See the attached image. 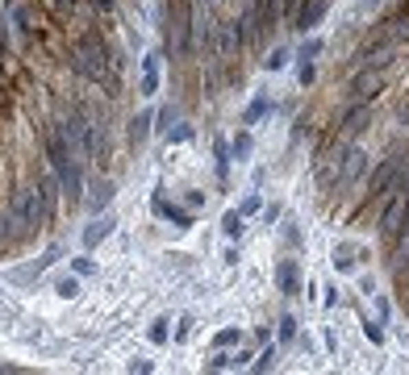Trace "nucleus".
<instances>
[{
  "label": "nucleus",
  "mask_w": 409,
  "mask_h": 375,
  "mask_svg": "<svg viewBox=\"0 0 409 375\" xmlns=\"http://www.w3.org/2000/svg\"><path fill=\"white\" fill-rule=\"evenodd\" d=\"M142 92L146 96L159 92V59L155 55H146V63H142Z\"/></svg>",
  "instance_id": "obj_11"
},
{
  "label": "nucleus",
  "mask_w": 409,
  "mask_h": 375,
  "mask_svg": "<svg viewBox=\"0 0 409 375\" xmlns=\"http://www.w3.org/2000/svg\"><path fill=\"white\" fill-rule=\"evenodd\" d=\"M318 55H322V42H318V38H314L309 46H305V50H301V59H305V63H314Z\"/></svg>",
  "instance_id": "obj_28"
},
{
  "label": "nucleus",
  "mask_w": 409,
  "mask_h": 375,
  "mask_svg": "<svg viewBox=\"0 0 409 375\" xmlns=\"http://www.w3.org/2000/svg\"><path fill=\"white\" fill-rule=\"evenodd\" d=\"M301 84H314V63H301Z\"/></svg>",
  "instance_id": "obj_33"
},
{
  "label": "nucleus",
  "mask_w": 409,
  "mask_h": 375,
  "mask_svg": "<svg viewBox=\"0 0 409 375\" xmlns=\"http://www.w3.org/2000/svg\"><path fill=\"white\" fill-rule=\"evenodd\" d=\"M272 363H276V346H268V350L259 354V363H255V371H272Z\"/></svg>",
  "instance_id": "obj_25"
},
{
  "label": "nucleus",
  "mask_w": 409,
  "mask_h": 375,
  "mask_svg": "<svg viewBox=\"0 0 409 375\" xmlns=\"http://www.w3.org/2000/svg\"><path fill=\"white\" fill-rule=\"evenodd\" d=\"M322 13H326V0H305L301 13H296V21H292V29H314V25L322 21Z\"/></svg>",
  "instance_id": "obj_9"
},
{
  "label": "nucleus",
  "mask_w": 409,
  "mask_h": 375,
  "mask_svg": "<svg viewBox=\"0 0 409 375\" xmlns=\"http://www.w3.org/2000/svg\"><path fill=\"white\" fill-rule=\"evenodd\" d=\"M222 230H226V238H238V234H242V208H230V213H226Z\"/></svg>",
  "instance_id": "obj_18"
},
{
  "label": "nucleus",
  "mask_w": 409,
  "mask_h": 375,
  "mask_svg": "<svg viewBox=\"0 0 409 375\" xmlns=\"http://www.w3.org/2000/svg\"><path fill=\"white\" fill-rule=\"evenodd\" d=\"M364 167H368V163H364V154H360V150H347V163H342V180H347V184H351V180H360V176H364Z\"/></svg>",
  "instance_id": "obj_13"
},
{
  "label": "nucleus",
  "mask_w": 409,
  "mask_h": 375,
  "mask_svg": "<svg viewBox=\"0 0 409 375\" xmlns=\"http://www.w3.org/2000/svg\"><path fill=\"white\" fill-rule=\"evenodd\" d=\"M276 334H280V346H284V342H292V338H296V321H292V317H280Z\"/></svg>",
  "instance_id": "obj_20"
},
{
  "label": "nucleus",
  "mask_w": 409,
  "mask_h": 375,
  "mask_svg": "<svg viewBox=\"0 0 409 375\" xmlns=\"http://www.w3.org/2000/svg\"><path fill=\"white\" fill-rule=\"evenodd\" d=\"M55 176H59V188H63V196L80 204V192H84V171H80V163H67V167H59Z\"/></svg>",
  "instance_id": "obj_8"
},
{
  "label": "nucleus",
  "mask_w": 409,
  "mask_h": 375,
  "mask_svg": "<svg viewBox=\"0 0 409 375\" xmlns=\"http://www.w3.org/2000/svg\"><path fill=\"white\" fill-rule=\"evenodd\" d=\"M334 271H347V276L355 271V246H338L334 250Z\"/></svg>",
  "instance_id": "obj_16"
},
{
  "label": "nucleus",
  "mask_w": 409,
  "mask_h": 375,
  "mask_svg": "<svg viewBox=\"0 0 409 375\" xmlns=\"http://www.w3.org/2000/svg\"><path fill=\"white\" fill-rule=\"evenodd\" d=\"M188 334H192V317H188V313H184V317H180V326H176V330H172V338H176V342H184V338H188Z\"/></svg>",
  "instance_id": "obj_23"
},
{
  "label": "nucleus",
  "mask_w": 409,
  "mask_h": 375,
  "mask_svg": "<svg viewBox=\"0 0 409 375\" xmlns=\"http://www.w3.org/2000/svg\"><path fill=\"white\" fill-rule=\"evenodd\" d=\"M9 221H17V234H34L38 230V213H34V188L13 192L9 200Z\"/></svg>",
  "instance_id": "obj_5"
},
{
  "label": "nucleus",
  "mask_w": 409,
  "mask_h": 375,
  "mask_svg": "<svg viewBox=\"0 0 409 375\" xmlns=\"http://www.w3.org/2000/svg\"><path fill=\"white\" fill-rule=\"evenodd\" d=\"M172 42H176L180 55L192 50V5L188 0H176L172 5Z\"/></svg>",
  "instance_id": "obj_6"
},
{
  "label": "nucleus",
  "mask_w": 409,
  "mask_h": 375,
  "mask_svg": "<svg viewBox=\"0 0 409 375\" xmlns=\"http://www.w3.org/2000/svg\"><path fill=\"white\" fill-rule=\"evenodd\" d=\"M96 9H113V0H96Z\"/></svg>",
  "instance_id": "obj_35"
},
{
  "label": "nucleus",
  "mask_w": 409,
  "mask_h": 375,
  "mask_svg": "<svg viewBox=\"0 0 409 375\" xmlns=\"http://www.w3.org/2000/svg\"><path fill=\"white\" fill-rule=\"evenodd\" d=\"M364 334H368L372 342H384V326H376V321H368V326H364Z\"/></svg>",
  "instance_id": "obj_29"
},
{
  "label": "nucleus",
  "mask_w": 409,
  "mask_h": 375,
  "mask_svg": "<svg viewBox=\"0 0 409 375\" xmlns=\"http://www.w3.org/2000/svg\"><path fill=\"white\" fill-rule=\"evenodd\" d=\"M238 208H242V217H250V213H259V208H264V200H259V196H246Z\"/></svg>",
  "instance_id": "obj_26"
},
{
  "label": "nucleus",
  "mask_w": 409,
  "mask_h": 375,
  "mask_svg": "<svg viewBox=\"0 0 409 375\" xmlns=\"http://www.w3.org/2000/svg\"><path fill=\"white\" fill-rule=\"evenodd\" d=\"M213 158H218V180L226 184V176H230V150H226V142H213Z\"/></svg>",
  "instance_id": "obj_17"
},
{
  "label": "nucleus",
  "mask_w": 409,
  "mask_h": 375,
  "mask_svg": "<svg viewBox=\"0 0 409 375\" xmlns=\"http://www.w3.org/2000/svg\"><path fill=\"white\" fill-rule=\"evenodd\" d=\"M280 292H284V296H296V292H301V271H296L292 258L280 263Z\"/></svg>",
  "instance_id": "obj_10"
},
{
  "label": "nucleus",
  "mask_w": 409,
  "mask_h": 375,
  "mask_svg": "<svg viewBox=\"0 0 409 375\" xmlns=\"http://www.w3.org/2000/svg\"><path fill=\"white\" fill-rule=\"evenodd\" d=\"M388 88V80H384V71L380 67H360L355 71V80H351V104H372L380 92Z\"/></svg>",
  "instance_id": "obj_4"
},
{
  "label": "nucleus",
  "mask_w": 409,
  "mask_h": 375,
  "mask_svg": "<svg viewBox=\"0 0 409 375\" xmlns=\"http://www.w3.org/2000/svg\"><path fill=\"white\" fill-rule=\"evenodd\" d=\"M155 213H159V217H167L172 226H180V230H188V226H192V213H184V208H172L167 200H155Z\"/></svg>",
  "instance_id": "obj_12"
},
{
  "label": "nucleus",
  "mask_w": 409,
  "mask_h": 375,
  "mask_svg": "<svg viewBox=\"0 0 409 375\" xmlns=\"http://www.w3.org/2000/svg\"><path fill=\"white\" fill-rule=\"evenodd\" d=\"M230 154H234V158H246V154H250V134H246V130L230 142Z\"/></svg>",
  "instance_id": "obj_19"
},
{
  "label": "nucleus",
  "mask_w": 409,
  "mask_h": 375,
  "mask_svg": "<svg viewBox=\"0 0 409 375\" xmlns=\"http://www.w3.org/2000/svg\"><path fill=\"white\" fill-rule=\"evenodd\" d=\"M234 363V354H213L209 359V371H222V367H230Z\"/></svg>",
  "instance_id": "obj_30"
},
{
  "label": "nucleus",
  "mask_w": 409,
  "mask_h": 375,
  "mask_svg": "<svg viewBox=\"0 0 409 375\" xmlns=\"http://www.w3.org/2000/svg\"><path fill=\"white\" fill-rule=\"evenodd\" d=\"M109 230H113V221H105V217H100V221H92V226H88V234H84V246L92 250V246H96L100 238H105V234H109Z\"/></svg>",
  "instance_id": "obj_15"
},
{
  "label": "nucleus",
  "mask_w": 409,
  "mask_h": 375,
  "mask_svg": "<svg viewBox=\"0 0 409 375\" xmlns=\"http://www.w3.org/2000/svg\"><path fill=\"white\" fill-rule=\"evenodd\" d=\"M71 271H75V276H92L96 263H92V258H71Z\"/></svg>",
  "instance_id": "obj_24"
},
{
  "label": "nucleus",
  "mask_w": 409,
  "mask_h": 375,
  "mask_svg": "<svg viewBox=\"0 0 409 375\" xmlns=\"http://www.w3.org/2000/svg\"><path fill=\"white\" fill-rule=\"evenodd\" d=\"M268 113H272V100H268V96H255V100H250V109H246V125H255V121L268 117Z\"/></svg>",
  "instance_id": "obj_14"
},
{
  "label": "nucleus",
  "mask_w": 409,
  "mask_h": 375,
  "mask_svg": "<svg viewBox=\"0 0 409 375\" xmlns=\"http://www.w3.org/2000/svg\"><path fill=\"white\" fill-rule=\"evenodd\" d=\"M405 5H409V0H405Z\"/></svg>",
  "instance_id": "obj_36"
},
{
  "label": "nucleus",
  "mask_w": 409,
  "mask_h": 375,
  "mask_svg": "<svg viewBox=\"0 0 409 375\" xmlns=\"http://www.w3.org/2000/svg\"><path fill=\"white\" fill-rule=\"evenodd\" d=\"M59 292H63V296H75V292H80V284H75V280H63V284H59Z\"/></svg>",
  "instance_id": "obj_32"
},
{
  "label": "nucleus",
  "mask_w": 409,
  "mask_h": 375,
  "mask_svg": "<svg viewBox=\"0 0 409 375\" xmlns=\"http://www.w3.org/2000/svg\"><path fill=\"white\" fill-rule=\"evenodd\" d=\"M167 138H172V142H192V125H184V121H180V125H176Z\"/></svg>",
  "instance_id": "obj_27"
},
{
  "label": "nucleus",
  "mask_w": 409,
  "mask_h": 375,
  "mask_svg": "<svg viewBox=\"0 0 409 375\" xmlns=\"http://www.w3.org/2000/svg\"><path fill=\"white\" fill-rule=\"evenodd\" d=\"M55 5H59V13H71V9H75V0H55Z\"/></svg>",
  "instance_id": "obj_34"
},
{
  "label": "nucleus",
  "mask_w": 409,
  "mask_h": 375,
  "mask_svg": "<svg viewBox=\"0 0 409 375\" xmlns=\"http://www.w3.org/2000/svg\"><path fill=\"white\" fill-rule=\"evenodd\" d=\"M167 326H172V321H167V317H159L155 326H150V342H167V338H172V330H167Z\"/></svg>",
  "instance_id": "obj_21"
},
{
  "label": "nucleus",
  "mask_w": 409,
  "mask_h": 375,
  "mask_svg": "<svg viewBox=\"0 0 409 375\" xmlns=\"http://www.w3.org/2000/svg\"><path fill=\"white\" fill-rule=\"evenodd\" d=\"M401 171H405V158H384V163L368 176V200H388L401 184Z\"/></svg>",
  "instance_id": "obj_3"
},
{
  "label": "nucleus",
  "mask_w": 409,
  "mask_h": 375,
  "mask_svg": "<svg viewBox=\"0 0 409 375\" xmlns=\"http://www.w3.org/2000/svg\"><path fill=\"white\" fill-rule=\"evenodd\" d=\"M234 342H238V330H222L218 334V346H234Z\"/></svg>",
  "instance_id": "obj_31"
},
{
  "label": "nucleus",
  "mask_w": 409,
  "mask_h": 375,
  "mask_svg": "<svg viewBox=\"0 0 409 375\" xmlns=\"http://www.w3.org/2000/svg\"><path fill=\"white\" fill-rule=\"evenodd\" d=\"M284 63H288V50L280 46V50H272V55H268V63H264V67H268V71H280Z\"/></svg>",
  "instance_id": "obj_22"
},
{
  "label": "nucleus",
  "mask_w": 409,
  "mask_h": 375,
  "mask_svg": "<svg viewBox=\"0 0 409 375\" xmlns=\"http://www.w3.org/2000/svg\"><path fill=\"white\" fill-rule=\"evenodd\" d=\"M405 230H409V192L397 188L380 208V234H384V242H397V238H405Z\"/></svg>",
  "instance_id": "obj_2"
},
{
  "label": "nucleus",
  "mask_w": 409,
  "mask_h": 375,
  "mask_svg": "<svg viewBox=\"0 0 409 375\" xmlns=\"http://www.w3.org/2000/svg\"><path fill=\"white\" fill-rule=\"evenodd\" d=\"M71 67H75L84 80L105 84V88H109V46L88 29V34L75 42V50H71Z\"/></svg>",
  "instance_id": "obj_1"
},
{
  "label": "nucleus",
  "mask_w": 409,
  "mask_h": 375,
  "mask_svg": "<svg viewBox=\"0 0 409 375\" xmlns=\"http://www.w3.org/2000/svg\"><path fill=\"white\" fill-rule=\"evenodd\" d=\"M372 125V104H351V113L342 117V134L347 138H360Z\"/></svg>",
  "instance_id": "obj_7"
}]
</instances>
